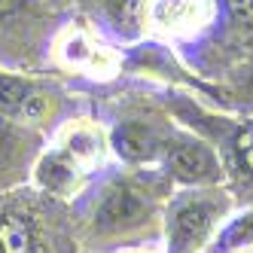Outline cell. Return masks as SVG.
I'll list each match as a JSON object with an SVG mask.
<instances>
[{
  "label": "cell",
  "mask_w": 253,
  "mask_h": 253,
  "mask_svg": "<svg viewBox=\"0 0 253 253\" xmlns=\"http://www.w3.org/2000/svg\"><path fill=\"white\" fill-rule=\"evenodd\" d=\"M226 213V198L216 192H195L183 195L171 208L165 235H168V253H198L216 229L220 216Z\"/></svg>",
  "instance_id": "obj_1"
},
{
  "label": "cell",
  "mask_w": 253,
  "mask_h": 253,
  "mask_svg": "<svg viewBox=\"0 0 253 253\" xmlns=\"http://www.w3.org/2000/svg\"><path fill=\"white\" fill-rule=\"evenodd\" d=\"M153 220V198L134 183H110L92 211V232L98 235H128Z\"/></svg>",
  "instance_id": "obj_2"
},
{
  "label": "cell",
  "mask_w": 253,
  "mask_h": 253,
  "mask_svg": "<svg viewBox=\"0 0 253 253\" xmlns=\"http://www.w3.org/2000/svg\"><path fill=\"white\" fill-rule=\"evenodd\" d=\"M55 107L58 95L52 85H43L40 80L0 67V116L19 119L34 128L55 113Z\"/></svg>",
  "instance_id": "obj_3"
},
{
  "label": "cell",
  "mask_w": 253,
  "mask_h": 253,
  "mask_svg": "<svg viewBox=\"0 0 253 253\" xmlns=\"http://www.w3.org/2000/svg\"><path fill=\"white\" fill-rule=\"evenodd\" d=\"M40 153V134L31 125L0 116V192L22 189Z\"/></svg>",
  "instance_id": "obj_4"
},
{
  "label": "cell",
  "mask_w": 253,
  "mask_h": 253,
  "mask_svg": "<svg viewBox=\"0 0 253 253\" xmlns=\"http://www.w3.org/2000/svg\"><path fill=\"white\" fill-rule=\"evenodd\" d=\"M0 253H46L40 220L22 189L0 192Z\"/></svg>",
  "instance_id": "obj_5"
},
{
  "label": "cell",
  "mask_w": 253,
  "mask_h": 253,
  "mask_svg": "<svg viewBox=\"0 0 253 253\" xmlns=\"http://www.w3.org/2000/svg\"><path fill=\"white\" fill-rule=\"evenodd\" d=\"M165 165L174 180L186 186H208L213 180H220V159L213 156L211 147L202 140H174L162 147Z\"/></svg>",
  "instance_id": "obj_6"
},
{
  "label": "cell",
  "mask_w": 253,
  "mask_h": 253,
  "mask_svg": "<svg viewBox=\"0 0 253 253\" xmlns=\"http://www.w3.org/2000/svg\"><path fill=\"white\" fill-rule=\"evenodd\" d=\"M80 165L70 159L64 150L58 147H49L37 156V165H34V183H37L43 192L49 195H70L80 180Z\"/></svg>",
  "instance_id": "obj_7"
},
{
  "label": "cell",
  "mask_w": 253,
  "mask_h": 253,
  "mask_svg": "<svg viewBox=\"0 0 253 253\" xmlns=\"http://www.w3.org/2000/svg\"><path fill=\"white\" fill-rule=\"evenodd\" d=\"M147 15L162 31H189L205 25L208 0H153Z\"/></svg>",
  "instance_id": "obj_8"
},
{
  "label": "cell",
  "mask_w": 253,
  "mask_h": 253,
  "mask_svg": "<svg viewBox=\"0 0 253 253\" xmlns=\"http://www.w3.org/2000/svg\"><path fill=\"white\" fill-rule=\"evenodd\" d=\"M113 147L122 159L128 162H153L162 153V140L147 128V125L137 122H125L113 131Z\"/></svg>",
  "instance_id": "obj_9"
},
{
  "label": "cell",
  "mask_w": 253,
  "mask_h": 253,
  "mask_svg": "<svg viewBox=\"0 0 253 253\" xmlns=\"http://www.w3.org/2000/svg\"><path fill=\"white\" fill-rule=\"evenodd\" d=\"M55 147L64 150L80 168H85V165H92V162L98 159V153H101V137H98L95 128H88V125H67V128L61 131V137H58Z\"/></svg>",
  "instance_id": "obj_10"
},
{
  "label": "cell",
  "mask_w": 253,
  "mask_h": 253,
  "mask_svg": "<svg viewBox=\"0 0 253 253\" xmlns=\"http://www.w3.org/2000/svg\"><path fill=\"white\" fill-rule=\"evenodd\" d=\"M40 15V0H0V28H3V37L12 34H22L28 37V25L37 22Z\"/></svg>",
  "instance_id": "obj_11"
},
{
  "label": "cell",
  "mask_w": 253,
  "mask_h": 253,
  "mask_svg": "<svg viewBox=\"0 0 253 253\" xmlns=\"http://www.w3.org/2000/svg\"><path fill=\"white\" fill-rule=\"evenodd\" d=\"M58 55H61L67 64L83 67V64H92V61H95V46L88 43L85 34H80V31H67V37H64L61 46H58Z\"/></svg>",
  "instance_id": "obj_12"
},
{
  "label": "cell",
  "mask_w": 253,
  "mask_h": 253,
  "mask_svg": "<svg viewBox=\"0 0 253 253\" xmlns=\"http://www.w3.org/2000/svg\"><path fill=\"white\" fill-rule=\"evenodd\" d=\"M253 244V211L232 220L226 226V232L220 235V250H238V247H247Z\"/></svg>",
  "instance_id": "obj_13"
},
{
  "label": "cell",
  "mask_w": 253,
  "mask_h": 253,
  "mask_svg": "<svg viewBox=\"0 0 253 253\" xmlns=\"http://www.w3.org/2000/svg\"><path fill=\"white\" fill-rule=\"evenodd\" d=\"M235 153H238V162H241V168L247 171V177L253 180V125L235 137Z\"/></svg>",
  "instance_id": "obj_14"
},
{
  "label": "cell",
  "mask_w": 253,
  "mask_h": 253,
  "mask_svg": "<svg viewBox=\"0 0 253 253\" xmlns=\"http://www.w3.org/2000/svg\"><path fill=\"white\" fill-rule=\"evenodd\" d=\"M226 6H229V12H232L235 22L253 25V0H226Z\"/></svg>",
  "instance_id": "obj_15"
},
{
  "label": "cell",
  "mask_w": 253,
  "mask_h": 253,
  "mask_svg": "<svg viewBox=\"0 0 253 253\" xmlns=\"http://www.w3.org/2000/svg\"><path fill=\"white\" fill-rule=\"evenodd\" d=\"M250 98H253V83H250Z\"/></svg>",
  "instance_id": "obj_16"
},
{
  "label": "cell",
  "mask_w": 253,
  "mask_h": 253,
  "mask_svg": "<svg viewBox=\"0 0 253 253\" xmlns=\"http://www.w3.org/2000/svg\"><path fill=\"white\" fill-rule=\"evenodd\" d=\"M46 3H49V0H46Z\"/></svg>",
  "instance_id": "obj_17"
}]
</instances>
